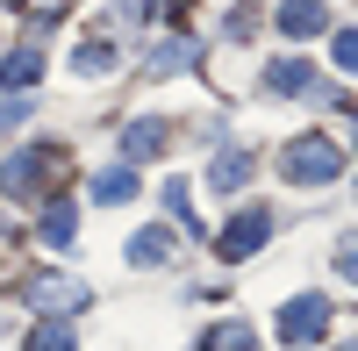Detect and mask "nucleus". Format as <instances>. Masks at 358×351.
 I'll use <instances>...</instances> for the list:
<instances>
[{
	"label": "nucleus",
	"instance_id": "nucleus-1",
	"mask_svg": "<svg viewBox=\"0 0 358 351\" xmlns=\"http://www.w3.org/2000/svg\"><path fill=\"white\" fill-rule=\"evenodd\" d=\"M337 172H344V151L330 136H294L280 151V180H294V187H322V180H337Z\"/></svg>",
	"mask_w": 358,
	"mask_h": 351
},
{
	"label": "nucleus",
	"instance_id": "nucleus-2",
	"mask_svg": "<svg viewBox=\"0 0 358 351\" xmlns=\"http://www.w3.org/2000/svg\"><path fill=\"white\" fill-rule=\"evenodd\" d=\"M265 237H273V208H244V215L215 237V258H251Z\"/></svg>",
	"mask_w": 358,
	"mask_h": 351
},
{
	"label": "nucleus",
	"instance_id": "nucleus-3",
	"mask_svg": "<svg viewBox=\"0 0 358 351\" xmlns=\"http://www.w3.org/2000/svg\"><path fill=\"white\" fill-rule=\"evenodd\" d=\"M322 330H330V301H322V294H301V301L280 308V337L287 344H315Z\"/></svg>",
	"mask_w": 358,
	"mask_h": 351
},
{
	"label": "nucleus",
	"instance_id": "nucleus-4",
	"mask_svg": "<svg viewBox=\"0 0 358 351\" xmlns=\"http://www.w3.org/2000/svg\"><path fill=\"white\" fill-rule=\"evenodd\" d=\"M29 308L50 315V323H65L72 308H86V280H29Z\"/></svg>",
	"mask_w": 358,
	"mask_h": 351
},
{
	"label": "nucleus",
	"instance_id": "nucleus-5",
	"mask_svg": "<svg viewBox=\"0 0 358 351\" xmlns=\"http://www.w3.org/2000/svg\"><path fill=\"white\" fill-rule=\"evenodd\" d=\"M43 180H50V165H43V151H22V158H15L8 172H0V194H36Z\"/></svg>",
	"mask_w": 358,
	"mask_h": 351
},
{
	"label": "nucleus",
	"instance_id": "nucleus-6",
	"mask_svg": "<svg viewBox=\"0 0 358 351\" xmlns=\"http://www.w3.org/2000/svg\"><path fill=\"white\" fill-rule=\"evenodd\" d=\"M36 79H43V50H36V43H29V50H15L8 65H0V86H8V94H29Z\"/></svg>",
	"mask_w": 358,
	"mask_h": 351
},
{
	"label": "nucleus",
	"instance_id": "nucleus-7",
	"mask_svg": "<svg viewBox=\"0 0 358 351\" xmlns=\"http://www.w3.org/2000/svg\"><path fill=\"white\" fill-rule=\"evenodd\" d=\"M201 351H258V330H251V323H236V315H222V323L201 337Z\"/></svg>",
	"mask_w": 358,
	"mask_h": 351
},
{
	"label": "nucleus",
	"instance_id": "nucleus-8",
	"mask_svg": "<svg viewBox=\"0 0 358 351\" xmlns=\"http://www.w3.org/2000/svg\"><path fill=\"white\" fill-rule=\"evenodd\" d=\"M244 180H251V151H222L215 165H208V187H215V194H236Z\"/></svg>",
	"mask_w": 358,
	"mask_h": 351
},
{
	"label": "nucleus",
	"instance_id": "nucleus-9",
	"mask_svg": "<svg viewBox=\"0 0 358 351\" xmlns=\"http://www.w3.org/2000/svg\"><path fill=\"white\" fill-rule=\"evenodd\" d=\"M172 251H179L172 229H136V237H129V258H136V266H165Z\"/></svg>",
	"mask_w": 358,
	"mask_h": 351
},
{
	"label": "nucleus",
	"instance_id": "nucleus-10",
	"mask_svg": "<svg viewBox=\"0 0 358 351\" xmlns=\"http://www.w3.org/2000/svg\"><path fill=\"white\" fill-rule=\"evenodd\" d=\"M122 151H129V158H158V151H165V122H151V115L129 122V129H122Z\"/></svg>",
	"mask_w": 358,
	"mask_h": 351
},
{
	"label": "nucleus",
	"instance_id": "nucleus-11",
	"mask_svg": "<svg viewBox=\"0 0 358 351\" xmlns=\"http://www.w3.org/2000/svg\"><path fill=\"white\" fill-rule=\"evenodd\" d=\"M129 194H136V172H129V165L94 172V201H101V208H115V201H129Z\"/></svg>",
	"mask_w": 358,
	"mask_h": 351
},
{
	"label": "nucleus",
	"instance_id": "nucleus-12",
	"mask_svg": "<svg viewBox=\"0 0 358 351\" xmlns=\"http://www.w3.org/2000/svg\"><path fill=\"white\" fill-rule=\"evenodd\" d=\"M194 57H201V43H194V36H172V43H158V50H151V72H158V79H165V72H187Z\"/></svg>",
	"mask_w": 358,
	"mask_h": 351
},
{
	"label": "nucleus",
	"instance_id": "nucleus-13",
	"mask_svg": "<svg viewBox=\"0 0 358 351\" xmlns=\"http://www.w3.org/2000/svg\"><path fill=\"white\" fill-rule=\"evenodd\" d=\"M280 29H287V36H315V29H322V0H287Z\"/></svg>",
	"mask_w": 358,
	"mask_h": 351
},
{
	"label": "nucleus",
	"instance_id": "nucleus-14",
	"mask_svg": "<svg viewBox=\"0 0 358 351\" xmlns=\"http://www.w3.org/2000/svg\"><path fill=\"white\" fill-rule=\"evenodd\" d=\"M265 86H273V94H308V65L301 57H280V65L265 72Z\"/></svg>",
	"mask_w": 358,
	"mask_h": 351
},
{
	"label": "nucleus",
	"instance_id": "nucleus-15",
	"mask_svg": "<svg viewBox=\"0 0 358 351\" xmlns=\"http://www.w3.org/2000/svg\"><path fill=\"white\" fill-rule=\"evenodd\" d=\"M108 65H115V50H108V43H79V57H72V72H79V79H101Z\"/></svg>",
	"mask_w": 358,
	"mask_h": 351
},
{
	"label": "nucleus",
	"instance_id": "nucleus-16",
	"mask_svg": "<svg viewBox=\"0 0 358 351\" xmlns=\"http://www.w3.org/2000/svg\"><path fill=\"white\" fill-rule=\"evenodd\" d=\"M72 229H79V215H72V208H50V215H43V244L65 251V244H72Z\"/></svg>",
	"mask_w": 358,
	"mask_h": 351
},
{
	"label": "nucleus",
	"instance_id": "nucleus-17",
	"mask_svg": "<svg viewBox=\"0 0 358 351\" xmlns=\"http://www.w3.org/2000/svg\"><path fill=\"white\" fill-rule=\"evenodd\" d=\"M29 351H72V323H43L29 337Z\"/></svg>",
	"mask_w": 358,
	"mask_h": 351
},
{
	"label": "nucleus",
	"instance_id": "nucleus-18",
	"mask_svg": "<svg viewBox=\"0 0 358 351\" xmlns=\"http://www.w3.org/2000/svg\"><path fill=\"white\" fill-rule=\"evenodd\" d=\"M22 122H29V101H0V136L22 129Z\"/></svg>",
	"mask_w": 358,
	"mask_h": 351
},
{
	"label": "nucleus",
	"instance_id": "nucleus-19",
	"mask_svg": "<svg viewBox=\"0 0 358 351\" xmlns=\"http://www.w3.org/2000/svg\"><path fill=\"white\" fill-rule=\"evenodd\" d=\"M337 65H344V72L358 65V36H351V29H337Z\"/></svg>",
	"mask_w": 358,
	"mask_h": 351
}]
</instances>
